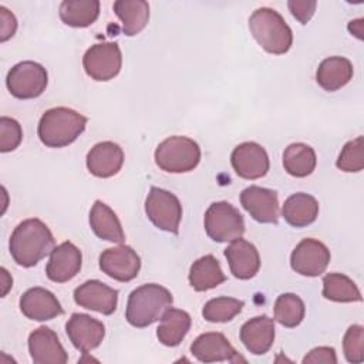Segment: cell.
<instances>
[{
  "instance_id": "cell-29",
  "label": "cell",
  "mask_w": 364,
  "mask_h": 364,
  "mask_svg": "<svg viewBox=\"0 0 364 364\" xmlns=\"http://www.w3.org/2000/svg\"><path fill=\"white\" fill-rule=\"evenodd\" d=\"M64 24L75 28L91 26L100 16L98 0H64L58 10Z\"/></svg>"
},
{
  "instance_id": "cell-32",
  "label": "cell",
  "mask_w": 364,
  "mask_h": 364,
  "mask_svg": "<svg viewBox=\"0 0 364 364\" xmlns=\"http://www.w3.org/2000/svg\"><path fill=\"white\" fill-rule=\"evenodd\" d=\"M306 307L294 293H283L274 301V320L287 328L297 327L304 318Z\"/></svg>"
},
{
  "instance_id": "cell-2",
  "label": "cell",
  "mask_w": 364,
  "mask_h": 364,
  "mask_svg": "<svg viewBox=\"0 0 364 364\" xmlns=\"http://www.w3.org/2000/svg\"><path fill=\"white\" fill-rule=\"evenodd\" d=\"M172 301V293L164 286L156 283L142 284L129 293L125 318L134 327H148L162 317Z\"/></svg>"
},
{
  "instance_id": "cell-24",
  "label": "cell",
  "mask_w": 364,
  "mask_h": 364,
  "mask_svg": "<svg viewBox=\"0 0 364 364\" xmlns=\"http://www.w3.org/2000/svg\"><path fill=\"white\" fill-rule=\"evenodd\" d=\"M282 215L284 220L293 228L309 226L318 216V202L309 193H293L284 200Z\"/></svg>"
},
{
  "instance_id": "cell-5",
  "label": "cell",
  "mask_w": 364,
  "mask_h": 364,
  "mask_svg": "<svg viewBox=\"0 0 364 364\" xmlns=\"http://www.w3.org/2000/svg\"><path fill=\"white\" fill-rule=\"evenodd\" d=\"M200 161L199 145L182 135H173L164 139L155 149L156 165L171 173H183L193 171Z\"/></svg>"
},
{
  "instance_id": "cell-10",
  "label": "cell",
  "mask_w": 364,
  "mask_h": 364,
  "mask_svg": "<svg viewBox=\"0 0 364 364\" xmlns=\"http://www.w3.org/2000/svg\"><path fill=\"white\" fill-rule=\"evenodd\" d=\"M330 263V250L317 239L306 237L296 245L290 256L291 269L307 277L323 274Z\"/></svg>"
},
{
  "instance_id": "cell-6",
  "label": "cell",
  "mask_w": 364,
  "mask_h": 364,
  "mask_svg": "<svg viewBox=\"0 0 364 364\" xmlns=\"http://www.w3.org/2000/svg\"><path fill=\"white\" fill-rule=\"evenodd\" d=\"M206 235L218 243L232 242L245 233V220L240 212L229 202H213L203 218Z\"/></svg>"
},
{
  "instance_id": "cell-15",
  "label": "cell",
  "mask_w": 364,
  "mask_h": 364,
  "mask_svg": "<svg viewBox=\"0 0 364 364\" xmlns=\"http://www.w3.org/2000/svg\"><path fill=\"white\" fill-rule=\"evenodd\" d=\"M28 353L34 364H65V353L58 336L50 327L41 326L28 336Z\"/></svg>"
},
{
  "instance_id": "cell-12",
  "label": "cell",
  "mask_w": 364,
  "mask_h": 364,
  "mask_svg": "<svg viewBox=\"0 0 364 364\" xmlns=\"http://www.w3.org/2000/svg\"><path fill=\"white\" fill-rule=\"evenodd\" d=\"M230 164L236 175L243 179H259L270 168L266 149L257 142H242L232 151Z\"/></svg>"
},
{
  "instance_id": "cell-28",
  "label": "cell",
  "mask_w": 364,
  "mask_h": 364,
  "mask_svg": "<svg viewBox=\"0 0 364 364\" xmlns=\"http://www.w3.org/2000/svg\"><path fill=\"white\" fill-rule=\"evenodd\" d=\"M112 9L121 20L125 36H136L148 24L149 4L144 0H117Z\"/></svg>"
},
{
  "instance_id": "cell-30",
  "label": "cell",
  "mask_w": 364,
  "mask_h": 364,
  "mask_svg": "<svg viewBox=\"0 0 364 364\" xmlns=\"http://www.w3.org/2000/svg\"><path fill=\"white\" fill-rule=\"evenodd\" d=\"M317 164L314 149L303 142L290 144L283 152L284 171L296 178L309 176Z\"/></svg>"
},
{
  "instance_id": "cell-9",
  "label": "cell",
  "mask_w": 364,
  "mask_h": 364,
  "mask_svg": "<svg viewBox=\"0 0 364 364\" xmlns=\"http://www.w3.org/2000/svg\"><path fill=\"white\" fill-rule=\"evenodd\" d=\"M82 65L87 75L95 81L112 80L118 75L122 65L118 43L105 41L91 46L82 57Z\"/></svg>"
},
{
  "instance_id": "cell-11",
  "label": "cell",
  "mask_w": 364,
  "mask_h": 364,
  "mask_svg": "<svg viewBox=\"0 0 364 364\" xmlns=\"http://www.w3.org/2000/svg\"><path fill=\"white\" fill-rule=\"evenodd\" d=\"M100 269L111 279L127 283L135 279L141 269V259L127 245L108 247L100 255Z\"/></svg>"
},
{
  "instance_id": "cell-41",
  "label": "cell",
  "mask_w": 364,
  "mask_h": 364,
  "mask_svg": "<svg viewBox=\"0 0 364 364\" xmlns=\"http://www.w3.org/2000/svg\"><path fill=\"white\" fill-rule=\"evenodd\" d=\"M1 280H3V291H1V296L4 297L6 293L9 291V289L11 287V283H13L11 277L9 276V272H7L4 267H1Z\"/></svg>"
},
{
  "instance_id": "cell-13",
  "label": "cell",
  "mask_w": 364,
  "mask_h": 364,
  "mask_svg": "<svg viewBox=\"0 0 364 364\" xmlns=\"http://www.w3.org/2000/svg\"><path fill=\"white\" fill-rule=\"evenodd\" d=\"M243 209L259 223L279 222V198L273 189L250 185L240 193Z\"/></svg>"
},
{
  "instance_id": "cell-8",
  "label": "cell",
  "mask_w": 364,
  "mask_h": 364,
  "mask_svg": "<svg viewBox=\"0 0 364 364\" xmlns=\"http://www.w3.org/2000/svg\"><path fill=\"white\" fill-rule=\"evenodd\" d=\"M145 213L158 229L178 235L182 219V205L169 191L151 186L145 199Z\"/></svg>"
},
{
  "instance_id": "cell-14",
  "label": "cell",
  "mask_w": 364,
  "mask_h": 364,
  "mask_svg": "<svg viewBox=\"0 0 364 364\" xmlns=\"http://www.w3.org/2000/svg\"><path fill=\"white\" fill-rule=\"evenodd\" d=\"M65 333L71 344L80 353L85 354L101 344L105 336V327L100 320L88 314L73 313L65 324Z\"/></svg>"
},
{
  "instance_id": "cell-33",
  "label": "cell",
  "mask_w": 364,
  "mask_h": 364,
  "mask_svg": "<svg viewBox=\"0 0 364 364\" xmlns=\"http://www.w3.org/2000/svg\"><path fill=\"white\" fill-rule=\"evenodd\" d=\"M245 303L233 297H215L210 299L202 310V316L209 323H226L236 317Z\"/></svg>"
},
{
  "instance_id": "cell-21",
  "label": "cell",
  "mask_w": 364,
  "mask_h": 364,
  "mask_svg": "<svg viewBox=\"0 0 364 364\" xmlns=\"http://www.w3.org/2000/svg\"><path fill=\"white\" fill-rule=\"evenodd\" d=\"M87 168L97 178H109L117 175L124 164L122 148L111 141L95 144L87 154Z\"/></svg>"
},
{
  "instance_id": "cell-37",
  "label": "cell",
  "mask_w": 364,
  "mask_h": 364,
  "mask_svg": "<svg viewBox=\"0 0 364 364\" xmlns=\"http://www.w3.org/2000/svg\"><path fill=\"white\" fill-rule=\"evenodd\" d=\"M317 3L314 0H289L287 7L293 17H296L301 24H306L314 14Z\"/></svg>"
},
{
  "instance_id": "cell-7",
  "label": "cell",
  "mask_w": 364,
  "mask_h": 364,
  "mask_svg": "<svg viewBox=\"0 0 364 364\" xmlns=\"http://www.w3.org/2000/svg\"><path fill=\"white\" fill-rule=\"evenodd\" d=\"M48 84L47 70L34 61H21L10 68L6 85L10 94L18 100L40 97Z\"/></svg>"
},
{
  "instance_id": "cell-36",
  "label": "cell",
  "mask_w": 364,
  "mask_h": 364,
  "mask_svg": "<svg viewBox=\"0 0 364 364\" xmlns=\"http://www.w3.org/2000/svg\"><path fill=\"white\" fill-rule=\"evenodd\" d=\"M23 139L21 125L9 117L0 118V151L10 152L14 151Z\"/></svg>"
},
{
  "instance_id": "cell-17",
  "label": "cell",
  "mask_w": 364,
  "mask_h": 364,
  "mask_svg": "<svg viewBox=\"0 0 364 364\" xmlns=\"http://www.w3.org/2000/svg\"><path fill=\"white\" fill-rule=\"evenodd\" d=\"M74 301L84 309L109 316L118 303V290L100 280H87L74 290Z\"/></svg>"
},
{
  "instance_id": "cell-25",
  "label": "cell",
  "mask_w": 364,
  "mask_h": 364,
  "mask_svg": "<svg viewBox=\"0 0 364 364\" xmlns=\"http://www.w3.org/2000/svg\"><path fill=\"white\" fill-rule=\"evenodd\" d=\"M90 226L102 240L122 243L125 235L115 212L102 200H95L90 210Z\"/></svg>"
},
{
  "instance_id": "cell-16",
  "label": "cell",
  "mask_w": 364,
  "mask_h": 364,
  "mask_svg": "<svg viewBox=\"0 0 364 364\" xmlns=\"http://www.w3.org/2000/svg\"><path fill=\"white\" fill-rule=\"evenodd\" d=\"M192 355L200 363H216V361H245L237 354L233 346L222 333H203L198 336L191 344Z\"/></svg>"
},
{
  "instance_id": "cell-18",
  "label": "cell",
  "mask_w": 364,
  "mask_h": 364,
  "mask_svg": "<svg viewBox=\"0 0 364 364\" xmlns=\"http://www.w3.org/2000/svg\"><path fill=\"white\" fill-rule=\"evenodd\" d=\"M81 263V250L71 242H63L50 253L46 274L51 282L65 283L80 273Z\"/></svg>"
},
{
  "instance_id": "cell-20",
  "label": "cell",
  "mask_w": 364,
  "mask_h": 364,
  "mask_svg": "<svg viewBox=\"0 0 364 364\" xmlns=\"http://www.w3.org/2000/svg\"><path fill=\"white\" fill-rule=\"evenodd\" d=\"M21 313L36 321H47L64 313L60 301L44 287H31L20 297Z\"/></svg>"
},
{
  "instance_id": "cell-40",
  "label": "cell",
  "mask_w": 364,
  "mask_h": 364,
  "mask_svg": "<svg viewBox=\"0 0 364 364\" xmlns=\"http://www.w3.org/2000/svg\"><path fill=\"white\" fill-rule=\"evenodd\" d=\"M348 30H350V33H353L354 36H357L361 40L363 38V18L350 21L348 23Z\"/></svg>"
},
{
  "instance_id": "cell-19",
  "label": "cell",
  "mask_w": 364,
  "mask_h": 364,
  "mask_svg": "<svg viewBox=\"0 0 364 364\" xmlns=\"http://www.w3.org/2000/svg\"><path fill=\"white\" fill-rule=\"evenodd\" d=\"M225 257L230 273L240 280L252 279L260 269V256L256 246L242 237L232 240L225 249Z\"/></svg>"
},
{
  "instance_id": "cell-26",
  "label": "cell",
  "mask_w": 364,
  "mask_h": 364,
  "mask_svg": "<svg viewBox=\"0 0 364 364\" xmlns=\"http://www.w3.org/2000/svg\"><path fill=\"white\" fill-rule=\"evenodd\" d=\"M192 324L191 316L185 310L172 306L162 314L161 324L156 328L158 340L166 347H176L182 343Z\"/></svg>"
},
{
  "instance_id": "cell-4",
  "label": "cell",
  "mask_w": 364,
  "mask_h": 364,
  "mask_svg": "<svg viewBox=\"0 0 364 364\" xmlns=\"http://www.w3.org/2000/svg\"><path fill=\"white\" fill-rule=\"evenodd\" d=\"M249 30L259 46L270 54H284L293 44V33L280 13L260 7L249 17Z\"/></svg>"
},
{
  "instance_id": "cell-1",
  "label": "cell",
  "mask_w": 364,
  "mask_h": 364,
  "mask_svg": "<svg viewBox=\"0 0 364 364\" xmlns=\"http://www.w3.org/2000/svg\"><path fill=\"white\" fill-rule=\"evenodd\" d=\"M54 236L48 226L37 218L18 223L9 242L10 255L18 266L33 267L54 249Z\"/></svg>"
},
{
  "instance_id": "cell-35",
  "label": "cell",
  "mask_w": 364,
  "mask_h": 364,
  "mask_svg": "<svg viewBox=\"0 0 364 364\" xmlns=\"http://www.w3.org/2000/svg\"><path fill=\"white\" fill-rule=\"evenodd\" d=\"M344 357L348 363L358 364L364 361V328L360 324H353L347 328L343 338Z\"/></svg>"
},
{
  "instance_id": "cell-38",
  "label": "cell",
  "mask_w": 364,
  "mask_h": 364,
  "mask_svg": "<svg viewBox=\"0 0 364 364\" xmlns=\"http://www.w3.org/2000/svg\"><path fill=\"white\" fill-rule=\"evenodd\" d=\"M303 363H324V364H336L337 363V357H336V350L333 347H316L313 348L304 358Z\"/></svg>"
},
{
  "instance_id": "cell-27",
  "label": "cell",
  "mask_w": 364,
  "mask_h": 364,
  "mask_svg": "<svg viewBox=\"0 0 364 364\" xmlns=\"http://www.w3.org/2000/svg\"><path fill=\"white\" fill-rule=\"evenodd\" d=\"M226 280L219 260L213 255H205L195 260L189 269V283L196 291L215 289Z\"/></svg>"
},
{
  "instance_id": "cell-22",
  "label": "cell",
  "mask_w": 364,
  "mask_h": 364,
  "mask_svg": "<svg viewBox=\"0 0 364 364\" xmlns=\"http://www.w3.org/2000/svg\"><path fill=\"white\" fill-rule=\"evenodd\" d=\"M240 341L255 355L266 354L274 341V321L269 316L247 320L240 328Z\"/></svg>"
},
{
  "instance_id": "cell-34",
  "label": "cell",
  "mask_w": 364,
  "mask_h": 364,
  "mask_svg": "<svg viewBox=\"0 0 364 364\" xmlns=\"http://www.w3.org/2000/svg\"><path fill=\"white\" fill-rule=\"evenodd\" d=\"M336 166L343 172H360L364 168L363 136H357L343 146L336 161Z\"/></svg>"
},
{
  "instance_id": "cell-39",
  "label": "cell",
  "mask_w": 364,
  "mask_h": 364,
  "mask_svg": "<svg viewBox=\"0 0 364 364\" xmlns=\"http://www.w3.org/2000/svg\"><path fill=\"white\" fill-rule=\"evenodd\" d=\"M0 21H1L0 40L4 43L14 36L17 30V20L11 11H9L4 6H0Z\"/></svg>"
},
{
  "instance_id": "cell-23",
  "label": "cell",
  "mask_w": 364,
  "mask_h": 364,
  "mask_svg": "<svg viewBox=\"0 0 364 364\" xmlns=\"http://www.w3.org/2000/svg\"><path fill=\"white\" fill-rule=\"evenodd\" d=\"M353 64L348 58L333 55L324 58L317 71L316 81L326 91H337L347 85L353 78Z\"/></svg>"
},
{
  "instance_id": "cell-3",
  "label": "cell",
  "mask_w": 364,
  "mask_h": 364,
  "mask_svg": "<svg viewBox=\"0 0 364 364\" xmlns=\"http://www.w3.org/2000/svg\"><path fill=\"white\" fill-rule=\"evenodd\" d=\"M87 121V117L71 108L55 107L41 115L37 134L46 146L63 148L73 144L84 132Z\"/></svg>"
},
{
  "instance_id": "cell-31",
  "label": "cell",
  "mask_w": 364,
  "mask_h": 364,
  "mask_svg": "<svg viewBox=\"0 0 364 364\" xmlns=\"http://www.w3.org/2000/svg\"><path fill=\"white\" fill-rule=\"evenodd\" d=\"M323 296L337 303L361 301V293L357 284L346 274L328 273L323 277Z\"/></svg>"
}]
</instances>
